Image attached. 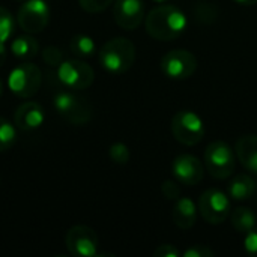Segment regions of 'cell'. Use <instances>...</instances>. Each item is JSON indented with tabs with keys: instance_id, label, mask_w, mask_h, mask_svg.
Wrapping results in <instances>:
<instances>
[{
	"instance_id": "2",
	"label": "cell",
	"mask_w": 257,
	"mask_h": 257,
	"mask_svg": "<svg viewBox=\"0 0 257 257\" xmlns=\"http://www.w3.org/2000/svg\"><path fill=\"white\" fill-rule=\"evenodd\" d=\"M99 63L110 74L126 72L136 60V47L128 38H113L107 41L99 53Z\"/></svg>"
},
{
	"instance_id": "29",
	"label": "cell",
	"mask_w": 257,
	"mask_h": 257,
	"mask_svg": "<svg viewBox=\"0 0 257 257\" xmlns=\"http://www.w3.org/2000/svg\"><path fill=\"white\" fill-rule=\"evenodd\" d=\"M244 250H245L247 254L257 257V226L253 230H250L248 233H245Z\"/></svg>"
},
{
	"instance_id": "3",
	"label": "cell",
	"mask_w": 257,
	"mask_h": 257,
	"mask_svg": "<svg viewBox=\"0 0 257 257\" xmlns=\"http://www.w3.org/2000/svg\"><path fill=\"white\" fill-rule=\"evenodd\" d=\"M53 104L56 111L66 122L72 125H86L87 122H90L93 116L92 104L86 98L74 92H68V90L57 92L54 95Z\"/></svg>"
},
{
	"instance_id": "13",
	"label": "cell",
	"mask_w": 257,
	"mask_h": 257,
	"mask_svg": "<svg viewBox=\"0 0 257 257\" xmlns=\"http://www.w3.org/2000/svg\"><path fill=\"white\" fill-rule=\"evenodd\" d=\"M113 17L119 27L125 30L137 29L145 18L143 0H116L113 6Z\"/></svg>"
},
{
	"instance_id": "14",
	"label": "cell",
	"mask_w": 257,
	"mask_h": 257,
	"mask_svg": "<svg viewBox=\"0 0 257 257\" xmlns=\"http://www.w3.org/2000/svg\"><path fill=\"white\" fill-rule=\"evenodd\" d=\"M44 120H45L44 108L35 101L23 102L14 114V122L17 128H20L21 131L38 130L44 123Z\"/></svg>"
},
{
	"instance_id": "19",
	"label": "cell",
	"mask_w": 257,
	"mask_h": 257,
	"mask_svg": "<svg viewBox=\"0 0 257 257\" xmlns=\"http://www.w3.org/2000/svg\"><path fill=\"white\" fill-rule=\"evenodd\" d=\"M232 226L239 233H248L257 226V217L250 208L239 206L232 212Z\"/></svg>"
},
{
	"instance_id": "8",
	"label": "cell",
	"mask_w": 257,
	"mask_h": 257,
	"mask_svg": "<svg viewBox=\"0 0 257 257\" xmlns=\"http://www.w3.org/2000/svg\"><path fill=\"white\" fill-rule=\"evenodd\" d=\"M197 57L188 50H172L161 59V71L172 80L190 78L197 71Z\"/></svg>"
},
{
	"instance_id": "6",
	"label": "cell",
	"mask_w": 257,
	"mask_h": 257,
	"mask_svg": "<svg viewBox=\"0 0 257 257\" xmlns=\"http://www.w3.org/2000/svg\"><path fill=\"white\" fill-rule=\"evenodd\" d=\"M205 166L215 179H227L235 172V155L232 148L221 140L212 142L205 151Z\"/></svg>"
},
{
	"instance_id": "23",
	"label": "cell",
	"mask_w": 257,
	"mask_h": 257,
	"mask_svg": "<svg viewBox=\"0 0 257 257\" xmlns=\"http://www.w3.org/2000/svg\"><path fill=\"white\" fill-rule=\"evenodd\" d=\"M194 14H196V18L203 23V24H209L212 21H215L217 15H218V11L215 6L212 5H208V3H199L194 9Z\"/></svg>"
},
{
	"instance_id": "16",
	"label": "cell",
	"mask_w": 257,
	"mask_h": 257,
	"mask_svg": "<svg viewBox=\"0 0 257 257\" xmlns=\"http://www.w3.org/2000/svg\"><path fill=\"white\" fill-rule=\"evenodd\" d=\"M241 164L251 173H257V136H242L235 145Z\"/></svg>"
},
{
	"instance_id": "26",
	"label": "cell",
	"mask_w": 257,
	"mask_h": 257,
	"mask_svg": "<svg viewBox=\"0 0 257 257\" xmlns=\"http://www.w3.org/2000/svg\"><path fill=\"white\" fill-rule=\"evenodd\" d=\"M78 3L81 9H84L86 12L98 14V12L105 11L113 3V0H78Z\"/></svg>"
},
{
	"instance_id": "4",
	"label": "cell",
	"mask_w": 257,
	"mask_h": 257,
	"mask_svg": "<svg viewBox=\"0 0 257 257\" xmlns=\"http://www.w3.org/2000/svg\"><path fill=\"white\" fill-rule=\"evenodd\" d=\"M42 83V72L33 63H21L15 66L8 78L11 92L23 99L32 98L38 93Z\"/></svg>"
},
{
	"instance_id": "18",
	"label": "cell",
	"mask_w": 257,
	"mask_h": 257,
	"mask_svg": "<svg viewBox=\"0 0 257 257\" xmlns=\"http://www.w3.org/2000/svg\"><path fill=\"white\" fill-rule=\"evenodd\" d=\"M38 51H39V44L30 33L18 36L11 44V53L15 57L23 59V60H29V59L35 57L38 54Z\"/></svg>"
},
{
	"instance_id": "1",
	"label": "cell",
	"mask_w": 257,
	"mask_h": 257,
	"mask_svg": "<svg viewBox=\"0 0 257 257\" xmlns=\"http://www.w3.org/2000/svg\"><path fill=\"white\" fill-rule=\"evenodd\" d=\"M146 32L158 41H172L181 36L187 29L185 14L173 5L154 8L145 20Z\"/></svg>"
},
{
	"instance_id": "32",
	"label": "cell",
	"mask_w": 257,
	"mask_h": 257,
	"mask_svg": "<svg viewBox=\"0 0 257 257\" xmlns=\"http://www.w3.org/2000/svg\"><path fill=\"white\" fill-rule=\"evenodd\" d=\"M238 5H242V6H253L257 5V0H235Z\"/></svg>"
},
{
	"instance_id": "5",
	"label": "cell",
	"mask_w": 257,
	"mask_h": 257,
	"mask_svg": "<svg viewBox=\"0 0 257 257\" xmlns=\"http://www.w3.org/2000/svg\"><path fill=\"white\" fill-rule=\"evenodd\" d=\"M173 137L185 146H194L205 137V123L194 111L181 110L172 119Z\"/></svg>"
},
{
	"instance_id": "34",
	"label": "cell",
	"mask_w": 257,
	"mask_h": 257,
	"mask_svg": "<svg viewBox=\"0 0 257 257\" xmlns=\"http://www.w3.org/2000/svg\"><path fill=\"white\" fill-rule=\"evenodd\" d=\"M155 2H160L161 3V2H167V0H155Z\"/></svg>"
},
{
	"instance_id": "25",
	"label": "cell",
	"mask_w": 257,
	"mask_h": 257,
	"mask_svg": "<svg viewBox=\"0 0 257 257\" xmlns=\"http://www.w3.org/2000/svg\"><path fill=\"white\" fill-rule=\"evenodd\" d=\"M42 60L48 66H59L65 59H63V51L54 45H48L42 50Z\"/></svg>"
},
{
	"instance_id": "7",
	"label": "cell",
	"mask_w": 257,
	"mask_h": 257,
	"mask_svg": "<svg viewBox=\"0 0 257 257\" xmlns=\"http://www.w3.org/2000/svg\"><path fill=\"white\" fill-rule=\"evenodd\" d=\"M57 78L66 89L83 90L93 83L95 74L86 62L80 59H71L63 60L57 66Z\"/></svg>"
},
{
	"instance_id": "9",
	"label": "cell",
	"mask_w": 257,
	"mask_h": 257,
	"mask_svg": "<svg viewBox=\"0 0 257 257\" xmlns=\"http://www.w3.org/2000/svg\"><path fill=\"white\" fill-rule=\"evenodd\" d=\"M50 20V8L45 0H26L18 9L17 23L26 33L42 32Z\"/></svg>"
},
{
	"instance_id": "20",
	"label": "cell",
	"mask_w": 257,
	"mask_h": 257,
	"mask_svg": "<svg viewBox=\"0 0 257 257\" xmlns=\"http://www.w3.org/2000/svg\"><path fill=\"white\" fill-rule=\"evenodd\" d=\"M69 48L72 51L74 56L77 57H90L93 56V53L96 51V45H95V41L87 36V35H75L71 42H69Z\"/></svg>"
},
{
	"instance_id": "15",
	"label": "cell",
	"mask_w": 257,
	"mask_h": 257,
	"mask_svg": "<svg viewBox=\"0 0 257 257\" xmlns=\"http://www.w3.org/2000/svg\"><path fill=\"white\" fill-rule=\"evenodd\" d=\"M172 220L182 230L191 229L196 224V220H197L196 203L190 197L178 199L176 203L173 205V209H172Z\"/></svg>"
},
{
	"instance_id": "33",
	"label": "cell",
	"mask_w": 257,
	"mask_h": 257,
	"mask_svg": "<svg viewBox=\"0 0 257 257\" xmlns=\"http://www.w3.org/2000/svg\"><path fill=\"white\" fill-rule=\"evenodd\" d=\"M2 92H3V83H2V80H0V95H2Z\"/></svg>"
},
{
	"instance_id": "24",
	"label": "cell",
	"mask_w": 257,
	"mask_h": 257,
	"mask_svg": "<svg viewBox=\"0 0 257 257\" xmlns=\"http://www.w3.org/2000/svg\"><path fill=\"white\" fill-rule=\"evenodd\" d=\"M108 155L113 160V163L120 164V166H123V164H126L130 161V149H128V146L125 143H120V142L113 143L110 146Z\"/></svg>"
},
{
	"instance_id": "17",
	"label": "cell",
	"mask_w": 257,
	"mask_h": 257,
	"mask_svg": "<svg viewBox=\"0 0 257 257\" xmlns=\"http://www.w3.org/2000/svg\"><path fill=\"white\" fill-rule=\"evenodd\" d=\"M256 194V182L250 175H236L229 184V196L233 200H248Z\"/></svg>"
},
{
	"instance_id": "10",
	"label": "cell",
	"mask_w": 257,
	"mask_h": 257,
	"mask_svg": "<svg viewBox=\"0 0 257 257\" xmlns=\"http://www.w3.org/2000/svg\"><path fill=\"white\" fill-rule=\"evenodd\" d=\"M230 200L229 197L217 190H206L199 199V211L203 220L209 224H221L230 215Z\"/></svg>"
},
{
	"instance_id": "12",
	"label": "cell",
	"mask_w": 257,
	"mask_h": 257,
	"mask_svg": "<svg viewBox=\"0 0 257 257\" xmlns=\"http://www.w3.org/2000/svg\"><path fill=\"white\" fill-rule=\"evenodd\" d=\"M172 172L179 184H184L188 187L197 185L205 176V169L200 160L188 154L179 155L173 160Z\"/></svg>"
},
{
	"instance_id": "30",
	"label": "cell",
	"mask_w": 257,
	"mask_h": 257,
	"mask_svg": "<svg viewBox=\"0 0 257 257\" xmlns=\"http://www.w3.org/2000/svg\"><path fill=\"white\" fill-rule=\"evenodd\" d=\"M154 256L155 257H179L181 256V251L173 247L172 244H163L160 245L155 251H154Z\"/></svg>"
},
{
	"instance_id": "31",
	"label": "cell",
	"mask_w": 257,
	"mask_h": 257,
	"mask_svg": "<svg viewBox=\"0 0 257 257\" xmlns=\"http://www.w3.org/2000/svg\"><path fill=\"white\" fill-rule=\"evenodd\" d=\"M6 42H0V66H3L5 60H6Z\"/></svg>"
},
{
	"instance_id": "11",
	"label": "cell",
	"mask_w": 257,
	"mask_h": 257,
	"mask_svg": "<svg viewBox=\"0 0 257 257\" xmlns=\"http://www.w3.org/2000/svg\"><path fill=\"white\" fill-rule=\"evenodd\" d=\"M68 251L75 257L98 256V236L95 230L87 226H74L65 236Z\"/></svg>"
},
{
	"instance_id": "28",
	"label": "cell",
	"mask_w": 257,
	"mask_h": 257,
	"mask_svg": "<svg viewBox=\"0 0 257 257\" xmlns=\"http://www.w3.org/2000/svg\"><path fill=\"white\" fill-rule=\"evenodd\" d=\"M215 251L208 245H191L184 251V257H214Z\"/></svg>"
},
{
	"instance_id": "21",
	"label": "cell",
	"mask_w": 257,
	"mask_h": 257,
	"mask_svg": "<svg viewBox=\"0 0 257 257\" xmlns=\"http://www.w3.org/2000/svg\"><path fill=\"white\" fill-rule=\"evenodd\" d=\"M17 140V131L11 122L5 117H0V152H5L14 146Z\"/></svg>"
},
{
	"instance_id": "35",
	"label": "cell",
	"mask_w": 257,
	"mask_h": 257,
	"mask_svg": "<svg viewBox=\"0 0 257 257\" xmlns=\"http://www.w3.org/2000/svg\"><path fill=\"white\" fill-rule=\"evenodd\" d=\"M17 2H21V3H23V2H26V0H17Z\"/></svg>"
},
{
	"instance_id": "22",
	"label": "cell",
	"mask_w": 257,
	"mask_h": 257,
	"mask_svg": "<svg viewBox=\"0 0 257 257\" xmlns=\"http://www.w3.org/2000/svg\"><path fill=\"white\" fill-rule=\"evenodd\" d=\"M14 27L15 21L12 14L6 8L0 6V42H6L12 36Z\"/></svg>"
},
{
	"instance_id": "27",
	"label": "cell",
	"mask_w": 257,
	"mask_h": 257,
	"mask_svg": "<svg viewBox=\"0 0 257 257\" xmlns=\"http://www.w3.org/2000/svg\"><path fill=\"white\" fill-rule=\"evenodd\" d=\"M161 193L169 200H178L181 196V187L175 181H164L161 185Z\"/></svg>"
}]
</instances>
